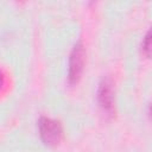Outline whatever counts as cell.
<instances>
[{
    "mask_svg": "<svg viewBox=\"0 0 152 152\" xmlns=\"http://www.w3.org/2000/svg\"><path fill=\"white\" fill-rule=\"evenodd\" d=\"M38 129L42 141L48 146H57L63 138V127L58 120L40 116L38 120Z\"/></svg>",
    "mask_w": 152,
    "mask_h": 152,
    "instance_id": "cell-1",
    "label": "cell"
},
{
    "mask_svg": "<svg viewBox=\"0 0 152 152\" xmlns=\"http://www.w3.org/2000/svg\"><path fill=\"white\" fill-rule=\"evenodd\" d=\"M86 62V49L83 43L77 42L69 56V68H68V82L69 84H76L82 75Z\"/></svg>",
    "mask_w": 152,
    "mask_h": 152,
    "instance_id": "cell-2",
    "label": "cell"
},
{
    "mask_svg": "<svg viewBox=\"0 0 152 152\" xmlns=\"http://www.w3.org/2000/svg\"><path fill=\"white\" fill-rule=\"evenodd\" d=\"M97 101L102 110L108 116H113L115 114V87L110 76L103 77L100 82L97 89Z\"/></svg>",
    "mask_w": 152,
    "mask_h": 152,
    "instance_id": "cell-3",
    "label": "cell"
},
{
    "mask_svg": "<svg viewBox=\"0 0 152 152\" xmlns=\"http://www.w3.org/2000/svg\"><path fill=\"white\" fill-rule=\"evenodd\" d=\"M151 43V34H150V31L146 32L145 37L142 38V43H141V50H142V53L148 58L150 57V44Z\"/></svg>",
    "mask_w": 152,
    "mask_h": 152,
    "instance_id": "cell-4",
    "label": "cell"
},
{
    "mask_svg": "<svg viewBox=\"0 0 152 152\" xmlns=\"http://www.w3.org/2000/svg\"><path fill=\"white\" fill-rule=\"evenodd\" d=\"M4 84H5V76H4L2 71H0V90L4 87Z\"/></svg>",
    "mask_w": 152,
    "mask_h": 152,
    "instance_id": "cell-5",
    "label": "cell"
}]
</instances>
